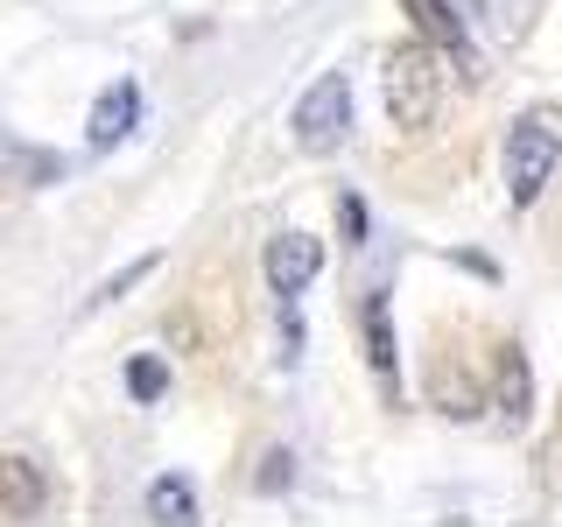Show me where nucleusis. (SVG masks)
I'll list each match as a JSON object with an SVG mask.
<instances>
[{
  "label": "nucleus",
  "instance_id": "obj_1",
  "mask_svg": "<svg viewBox=\"0 0 562 527\" xmlns=\"http://www.w3.org/2000/svg\"><path fill=\"white\" fill-rule=\"evenodd\" d=\"M443 49L436 43H401L380 70V92H386V120L401 134H429L436 127V105H443Z\"/></svg>",
  "mask_w": 562,
  "mask_h": 527
},
{
  "label": "nucleus",
  "instance_id": "obj_2",
  "mask_svg": "<svg viewBox=\"0 0 562 527\" xmlns=\"http://www.w3.org/2000/svg\"><path fill=\"white\" fill-rule=\"evenodd\" d=\"M555 162H562V134L549 127L541 113L514 120V134H506V198L520 211L541 204V190L555 183Z\"/></svg>",
  "mask_w": 562,
  "mask_h": 527
},
{
  "label": "nucleus",
  "instance_id": "obj_3",
  "mask_svg": "<svg viewBox=\"0 0 562 527\" xmlns=\"http://www.w3.org/2000/svg\"><path fill=\"white\" fill-rule=\"evenodd\" d=\"M289 127H295V148H303V155H330V148H338L345 127H351V85H345V70H324V78L295 99Z\"/></svg>",
  "mask_w": 562,
  "mask_h": 527
},
{
  "label": "nucleus",
  "instance_id": "obj_4",
  "mask_svg": "<svg viewBox=\"0 0 562 527\" xmlns=\"http://www.w3.org/2000/svg\"><path fill=\"white\" fill-rule=\"evenodd\" d=\"M316 268H324V239H310V233H274L268 239V254H260V274H268V289L289 303V295H303Z\"/></svg>",
  "mask_w": 562,
  "mask_h": 527
},
{
  "label": "nucleus",
  "instance_id": "obj_5",
  "mask_svg": "<svg viewBox=\"0 0 562 527\" xmlns=\"http://www.w3.org/2000/svg\"><path fill=\"white\" fill-rule=\"evenodd\" d=\"M457 0H401V14L415 22L422 43H436L443 57H464V29H471V14H450Z\"/></svg>",
  "mask_w": 562,
  "mask_h": 527
},
{
  "label": "nucleus",
  "instance_id": "obj_6",
  "mask_svg": "<svg viewBox=\"0 0 562 527\" xmlns=\"http://www.w3.org/2000/svg\"><path fill=\"white\" fill-rule=\"evenodd\" d=\"M140 120V85H113V92H99L92 120H85V141L92 148H113V141H127Z\"/></svg>",
  "mask_w": 562,
  "mask_h": 527
},
{
  "label": "nucleus",
  "instance_id": "obj_7",
  "mask_svg": "<svg viewBox=\"0 0 562 527\" xmlns=\"http://www.w3.org/2000/svg\"><path fill=\"white\" fill-rule=\"evenodd\" d=\"M359 338H366V366L380 373V386L394 394V310H386V295H366L359 303Z\"/></svg>",
  "mask_w": 562,
  "mask_h": 527
},
{
  "label": "nucleus",
  "instance_id": "obj_8",
  "mask_svg": "<svg viewBox=\"0 0 562 527\" xmlns=\"http://www.w3.org/2000/svg\"><path fill=\"white\" fill-rule=\"evenodd\" d=\"M0 500H8V520H35L49 506V485L35 471V457H0Z\"/></svg>",
  "mask_w": 562,
  "mask_h": 527
},
{
  "label": "nucleus",
  "instance_id": "obj_9",
  "mask_svg": "<svg viewBox=\"0 0 562 527\" xmlns=\"http://www.w3.org/2000/svg\"><path fill=\"white\" fill-rule=\"evenodd\" d=\"M499 415H506V429H527V415H535V373H527L520 345L499 351Z\"/></svg>",
  "mask_w": 562,
  "mask_h": 527
},
{
  "label": "nucleus",
  "instance_id": "obj_10",
  "mask_svg": "<svg viewBox=\"0 0 562 527\" xmlns=\"http://www.w3.org/2000/svg\"><path fill=\"white\" fill-rule=\"evenodd\" d=\"M148 520L198 527V492H190L183 479H155V485H148Z\"/></svg>",
  "mask_w": 562,
  "mask_h": 527
},
{
  "label": "nucleus",
  "instance_id": "obj_11",
  "mask_svg": "<svg viewBox=\"0 0 562 527\" xmlns=\"http://www.w3.org/2000/svg\"><path fill=\"white\" fill-rule=\"evenodd\" d=\"M436 408H443L450 422H471V415L485 408V401H479V386H471L464 373H450V366H436Z\"/></svg>",
  "mask_w": 562,
  "mask_h": 527
},
{
  "label": "nucleus",
  "instance_id": "obj_12",
  "mask_svg": "<svg viewBox=\"0 0 562 527\" xmlns=\"http://www.w3.org/2000/svg\"><path fill=\"white\" fill-rule=\"evenodd\" d=\"M155 268H162V254H140V260H127V268H120L113 281H99V289L85 295V316H92V310H105V303H120V295H127L134 281H148Z\"/></svg>",
  "mask_w": 562,
  "mask_h": 527
},
{
  "label": "nucleus",
  "instance_id": "obj_13",
  "mask_svg": "<svg viewBox=\"0 0 562 527\" xmlns=\"http://www.w3.org/2000/svg\"><path fill=\"white\" fill-rule=\"evenodd\" d=\"M295 485V457L289 450H268V457H260V471H254V492H260V500H274V492H289Z\"/></svg>",
  "mask_w": 562,
  "mask_h": 527
},
{
  "label": "nucleus",
  "instance_id": "obj_14",
  "mask_svg": "<svg viewBox=\"0 0 562 527\" xmlns=\"http://www.w3.org/2000/svg\"><path fill=\"white\" fill-rule=\"evenodd\" d=\"M162 386H169V366H162V359H134V366H127V394H134V401H155Z\"/></svg>",
  "mask_w": 562,
  "mask_h": 527
},
{
  "label": "nucleus",
  "instance_id": "obj_15",
  "mask_svg": "<svg viewBox=\"0 0 562 527\" xmlns=\"http://www.w3.org/2000/svg\"><path fill=\"white\" fill-rule=\"evenodd\" d=\"M14 162H22V169L35 176V183H64V162H57V155H29V148H22Z\"/></svg>",
  "mask_w": 562,
  "mask_h": 527
},
{
  "label": "nucleus",
  "instance_id": "obj_16",
  "mask_svg": "<svg viewBox=\"0 0 562 527\" xmlns=\"http://www.w3.org/2000/svg\"><path fill=\"white\" fill-rule=\"evenodd\" d=\"M338 218H345V246H359V239H366V204H359V198H345V204H338Z\"/></svg>",
  "mask_w": 562,
  "mask_h": 527
},
{
  "label": "nucleus",
  "instance_id": "obj_17",
  "mask_svg": "<svg viewBox=\"0 0 562 527\" xmlns=\"http://www.w3.org/2000/svg\"><path fill=\"white\" fill-rule=\"evenodd\" d=\"M457 14H485V0H457Z\"/></svg>",
  "mask_w": 562,
  "mask_h": 527
}]
</instances>
